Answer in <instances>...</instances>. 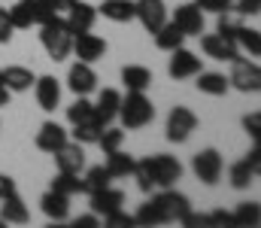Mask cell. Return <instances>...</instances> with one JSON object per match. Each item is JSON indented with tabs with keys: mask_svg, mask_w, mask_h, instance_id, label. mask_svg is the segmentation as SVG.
Instances as JSON below:
<instances>
[{
	"mask_svg": "<svg viewBox=\"0 0 261 228\" xmlns=\"http://www.w3.org/2000/svg\"><path fill=\"white\" fill-rule=\"evenodd\" d=\"M222 155H219V149H200L192 158V170H195V176L200 180V183H206V186H216L219 183V176H222Z\"/></svg>",
	"mask_w": 261,
	"mask_h": 228,
	"instance_id": "52a82bcc",
	"label": "cell"
},
{
	"mask_svg": "<svg viewBox=\"0 0 261 228\" xmlns=\"http://www.w3.org/2000/svg\"><path fill=\"white\" fill-rule=\"evenodd\" d=\"M58 3H61V6H64V9H67V6H70V3H73V0H58Z\"/></svg>",
	"mask_w": 261,
	"mask_h": 228,
	"instance_id": "681fc988",
	"label": "cell"
},
{
	"mask_svg": "<svg viewBox=\"0 0 261 228\" xmlns=\"http://www.w3.org/2000/svg\"><path fill=\"white\" fill-rule=\"evenodd\" d=\"M243 128H246V134H252V140H258V134H261V116H258V113H249V116L243 119Z\"/></svg>",
	"mask_w": 261,
	"mask_h": 228,
	"instance_id": "ee69618b",
	"label": "cell"
},
{
	"mask_svg": "<svg viewBox=\"0 0 261 228\" xmlns=\"http://www.w3.org/2000/svg\"><path fill=\"white\" fill-rule=\"evenodd\" d=\"M88 198H91V213H94V216H107V213H113V210H119V207L125 204V195H122L119 189H113V186L97 189V192H91Z\"/></svg>",
	"mask_w": 261,
	"mask_h": 228,
	"instance_id": "d6986e66",
	"label": "cell"
},
{
	"mask_svg": "<svg viewBox=\"0 0 261 228\" xmlns=\"http://www.w3.org/2000/svg\"><path fill=\"white\" fill-rule=\"evenodd\" d=\"M55 155V164H58V170H67V173H79L82 167H85V149H82V143H70L67 140L64 146L58 152H52Z\"/></svg>",
	"mask_w": 261,
	"mask_h": 228,
	"instance_id": "ac0fdd59",
	"label": "cell"
},
{
	"mask_svg": "<svg viewBox=\"0 0 261 228\" xmlns=\"http://www.w3.org/2000/svg\"><path fill=\"white\" fill-rule=\"evenodd\" d=\"M34 94H37L40 110H46V113H52V110L61 104V85H58L55 76H40V79H34Z\"/></svg>",
	"mask_w": 261,
	"mask_h": 228,
	"instance_id": "2e32d148",
	"label": "cell"
},
{
	"mask_svg": "<svg viewBox=\"0 0 261 228\" xmlns=\"http://www.w3.org/2000/svg\"><path fill=\"white\" fill-rule=\"evenodd\" d=\"M40 210L52 219V222H67L70 219V198L61 195V192H46L43 198H40Z\"/></svg>",
	"mask_w": 261,
	"mask_h": 228,
	"instance_id": "44dd1931",
	"label": "cell"
},
{
	"mask_svg": "<svg viewBox=\"0 0 261 228\" xmlns=\"http://www.w3.org/2000/svg\"><path fill=\"white\" fill-rule=\"evenodd\" d=\"M52 192H61V195H67V198L82 195V180H79V173L58 170V173H55V180H52Z\"/></svg>",
	"mask_w": 261,
	"mask_h": 228,
	"instance_id": "1f68e13d",
	"label": "cell"
},
{
	"mask_svg": "<svg viewBox=\"0 0 261 228\" xmlns=\"http://www.w3.org/2000/svg\"><path fill=\"white\" fill-rule=\"evenodd\" d=\"M70 52H76L79 61L94 64V61H100V58L107 55V40L97 37V34H91V31H82V34H73V46H70Z\"/></svg>",
	"mask_w": 261,
	"mask_h": 228,
	"instance_id": "8992f818",
	"label": "cell"
},
{
	"mask_svg": "<svg viewBox=\"0 0 261 228\" xmlns=\"http://www.w3.org/2000/svg\"><path fill=\"white\" fill-rule=\"evenodd\" d=\"M167 73L170 79H192V76L200 73V58L189 49H173L170 52V64H167Z\"/></svg>",
	"mask_w": 261,
	"mask_h": 228,
	"instance_id": "8fae6325",
	"label": "cell"
},
{
	"mask_svg": "<svg viewBox=\"0 0 261 228\" xmlns=\"http://www.w3.org/2000/svg\"><path fill=\"white\" fill-rule=\"evenodd\" d=\"M94 18H97V6L82 3V0H73V3L67 6L64 21H67V31H70V34H82V31H91Z\"/></svg>",
	"mask_w": 261,
	"mask_h": 228,
	"instance_id": "4fadbf2b",
	"label": "cell"
},
{
	"mask_svg": "<svg viewBox=\"0 0 261 228\" xmlns=\"http://www.w3.org/2000/svg\"><path fill=\"white\" fill-rule=\"evenodd\" d=\"M197 6H200V12H231L234 9V0H197Z\"/></svg>",
	"mask_w": 261,
	"mask_h": 228,
	"instance_id": "b9f144b4",
	"label": "cell"
},
{
	"mask_svg": "<svg viewBox=\"0 0 261 228\" xmlns=\"http://www.w3.org/2000/svg\"><path fill=\"white\" fill-rule=\"evenodd\" d=\"M6 104H9V91L0 85V107H6Z\"/></svg>",
	"mask_w": 261,
	"mask_h": 228,
	"instance_id": "c3c4849f",
	"label": "cell"
},
{
	"mask_svg": "<svg viewBox=\"0 0 261 228\" xmlns=\"http://www.w3.org/2000/svg\"><path fill=\"white\" fill-rule=\"evenodd\" d=\"M0 204H3V207H0V219H3V222H9V225H24V222L31 219V213H28L24 201L18 198V192H15V195H9V198H3Z\"/></svg>",
	"mask_w": 261,
	"mask_h": 228,
	"instance_id": "603a6c76",
	"label": "cell"
},
{
	"mask_svg": "<svg viewBox=\"0 0 261 228\" xmlns=\"http://www.w3.org/2000/svg\"><path fill=\"white\" fill-rule=\"evenodd\" d=\"M134 164H137V158L128 155V152H122V146L113 152H107V170H110V176L113 180H122V176H130L134 173Z\"/></svg>",
	"mask_w": 261,
	"mask_h": 228,
	"instance_id": "cb8c5ba5",
	"label": "cell"
},
{
	"mask_svg": "<svg viewBox=\"0 0 261 228\" xmlns=\"http://www.w3.org/2000/svg\"><path fill=\"white\" fill-rule=\"evenodd\" d=\"M197 128V116L189 107H173L167 116V140L170 143H186L192 137V131Z\"/></svg>",
	"mask_w": 261,
	"mask_h": 228,
	"instance_id": "5b68a950",
	"label": "cell"
},
{
	"mask_svg": "<svg viewBox=\"0 0 261 228\" xmlns=\"http://www.w3.org/2000/svg\"><path fill=\"white\" fill-rule=\"evenodd\" d=\"M119 119L128 131H140L155 119V107L143 91H128V97H122L119 104Z\"/></svg>",
	"mask_w": 261,
	"mask_h": 228,
	"instance_id": "6da1fadb",
	"label": "cell"
},
{
	"mask_svg": "<svg viewBox=\"0 0 261 228\" xmlns=\"http://www.w3.org/2000/svg\"><path fill=\"white\" fill-rule=\"evenodd\" d=\"M119 104H122V94L116 88H103L100 97H97V104H94V122L100 128L113 125V119L119 116Z\"/></svg>",
	"mask_w": 261,
	"mask_h": 228,
	"instance_id": "e0dca14e",
	"label": "cell"
},
{
	"mask_svg": "<svg viewBox=\"0 0 261 228\" xmlns=\"http://www.w3.org/2000/svg\"><path fill=\"white\" fill-rule=\"evenodd\" d=\"M240 15L231 9V12H219V21H216V34H222V37H228V40H234V34L240 31Z\"/></svg>",
	"mask_w": 261,
	"mask_h": 228,
	"instance_id": "8d00e7d4",
	"label": "cell"
},
{
	"mask_svg": "<svg viewBox=\"0 0 261 228\" xmlns=\"http://www.w3.org/2000/svg\"><path fill=\"white\" fill-rule=\"evenodd\" d=\"M234 64V70L228 76V85L231 88H237V91H243V94H255L261 88V70L255 61H246V58H237V61H231Z\"/></svg>",
	"mask_w": 261,
	"mask_h": 228,
	"instance_id": "277c9868",
	"label": "cell"
},
{
	"mask_svg": "<svg viewBox=\"0 0 261 228\" xmlns=\"http://www.w3.org/2000/svg\"><path fill=\"white\" fill-rule=\"evenodd\" d=\"M34 79H37L34 70L18 67V64H12V67H6V70H0V82H3V88H6V91H31Z\"/></svg>",
	"mask_w": 261,
	"mask_h": 228,
	"instance_id": "7402d4cb",
	"label": "cell"
},
{
	"mask_svg": "<svg viewBox=\"0 0 261 228\" xmlns=\"http://www.w3.org/2000/svg\"><path fill=\"white\" fill-rule=\"evenodd\" d=\"M130 176L137 180V189H140L143 195H149V192L155 189V180H152V170H149V161H146V158L134 164V173H130Z\"/></svg>",
	"mask_w": 261,
	"mask_h": 228,
	"instance_id": "74e56055",
	"label": "cell"
},
{
	"mask_svg": "<svg viewBox=\"0 0 261 228\" xmlns=\"http://www.w3.org/2000/svg\"><path fill=\"white\" fill-rule=\"evenodd\" d=\"M91 119H94V104L85 94H76V100L67 107V122L79 125V122H91Z\"/></svg>",
	"mask_w": 261,
	"mask_h": 228,
	"instance_id": "f546056e",
	"label": "cell"
},
{
	"mask_svg": "<svg viewBox=\"0 0 261 228\" xmlns=\"http://www.w3.org/2000/svg\"><path fill=\"white\" fill-rule=\"evenodd\" d=\"M40 28H43L40 31V43H43L46 55L52 61H64L67 55H70V46H73V34L67 31V21L61 15H55L52 21H46Z\"/></svg>",
	"mask_w": 261,
	"mask_h": 228,
	"instance_id": "7a4b0ae2",
	"label": "cell"
},
{
	"mask_svg": "<svg viewBox=\"0 0 261 228\" xmlns=\"http://www.w3.org/2000/svg\"><path fill=\"white\" fill-rule=\"evenodd\" d=\"M122 82H125L128 91H146L152 85V73H149V67L128 64V67H122Z\"/></svg>",
	"mask_w": 261,
	"mask_h": 228,
	"instance_id": "83f0119b",
	"label": "cell"
},
{
	"mask_svg": "<svg viewBox=\"0 0 261 228\" xmlns=\"http://www.w3.org/2000/svg\"><path fill=\"white\" fill-rule=\"evenodd\" d=\"M73 225H76V228H97V225H100V216L88 213V216H79V219H76Z\"/></svg>",
	"mask_w": 261,
	"mask_h": 228,
	"instance_id": "7dc6e473",
	"label": "cell"
},
{
	"mask_svg": "<svg viewBox=\"0 0 261 228\" xmlns=\"http://www.w3.org/2000/svg\"><path fill=\"white\" fill-rule=\"evenodd\" d=\"M186 43V34L173 24V21H164L158 31H155V46L161 49V52H173V49H179Z\"/></svg>",
	"mask_w": 261,
	"mask_h": 228,
	"instance_id": "d4e9b609",
	"label": "cell"
},
{
	"mask_svg": "<svg viewBox=\"0 0 261 228\" xmlns=\"http://www.w3.org/2000/svg\"><path fill=\"white\" fill-rule=\"evenodd\" d=\"M67 88H70L73 94H91V91L97 88V73L91 70V64L76 61V64L70 67V73H67Z\"/></svg>",
	"mask_w": 261,
	"mask_h": 228,
	"instance_id": "9a60e30c",
	"label": "cell"
},
{
	"mask_svg": "<svg viewBox=\"0 0 261 228\" xmlns=\"http://www.w3.org/2000/svg\"><path fill=\"white\" fill-rule=\"evenodd\" d=\"M258 219H261V213H258V204H255V201L237 204V210H234V225L237 228H255Z\"/></svg>",
	"mask_w": 261,
	"mask_h": 228,
	"instance_id": "836d02e7",
	"label": "cell"
},
{
	"mask_svg": "<svg viewBox=\"0 0 261 228\" xmlns=\"http://www.w3.org/2000/svg\"><path fill=\"white\" fill-rule=\"evenodd\" d=\"M234 43H237V49H246L252 58H258L261 55V37L255 28H246V24H240V31L234 34Z\"/></svg>",
	"mask_w": 261,
	"mask_h": 228,
	"instance_id": "d6a6232c",
	"label": "cell"
},
{
	"mask_svg": "<svg viewBox=\"0 0 261 228\" xmlns=\"http://www.w3.org/2000/svg\"><path fill=\"white\" fill-rule=\"evenodd\" d=\"M200 49H203L210 58H216V61H237V58H240L237 43L228 40V37H222V34H206V37H200Z\"/></svg>",
	"mask_w": 261,
	"mask_h": 228,
	"instance_id": "7c38bea8",
	"label": "cell"
},
{
	"mask_svg": "<svg viewBox=\"0 0 261 228\" xmlns=\"http://www.w3.org/2000/svg\"><path fill=\"white\" fill-rule=\"evenodd\" d=\"M146 161H149V170H152L155 186H161V189H173L176 180L182 176V164H179V158H173V155L158 152V155H149Z\"/></svg>",
	"mask_w": 261,
	"mask_h": 228,
	"instance_id": "3957f363",
	"label": "cell"
},
{
	"mask_svg": "<svg viewBox=\"0 0 261 228\" xmlns=\"http://www.w3.org/2000/svg\"><path fill=\"white\" fill-rule=\"evenodd\" d=\"M34 143H37V149H43V152H58L67 143V131L58 122H43Z\"/></svg>",
	"mask_w": 261,
	"mask_h": 228,
	"instance_id": "ffe728a7",
	"label": "cell"
},
{
	"mask_svg": "<svg viewBox=\"0 0 261 228\" xmlns=\"http://www.w3.org/2000/svg\"><path fill=\"white\" fill-rule=\"evenodd\" d=\"M9 21H12V28L15 31H24V28H31V24H37V9H34V0H18L9 12Z\"/></svg>",
	"mask_w": 261,
	"mask_h": 228,
	"instance_id": "4316f807",
	"label": "cell"
},
{
	"mask_svg": "<svg viewBox=\"0 0 261 228\" xmlns=\"http://www.w3.org/2000/svg\"><path fill=\"white\" fill-rule=\"evenodd\" d=\"M173 24H176L186 37H200V34H203V12H200V6H197V3H182V6H176Z\"/></svg>",
	"mask_w": 261,
	"mask_h": 228,
	"instance_id": "5bb4252c",
	"label": "cell"
},
{
	"mask_svg": "<svg viewBox=\"0 0 261 228\" xmlns=\"http://www.w3.org/2000/svg\"><path fill=\"white\" fill-rule=\"evenodd\" d=\"M122 140H125V131H122V128H110V125H107V128L100 131V137H97V146H100L103 155H107V152L119 149V146H122Z\"/></svg>",
	"mask_w": 261,
	"mask_h": 228,
	"instance_id": "f35d334b",
	"label": "cell"
},
{
	"mask_svg": "<svg viewBox=\"0 0 261 228\" xmlns=\"http://www.w3.org/2000/svg\"><path fill=\"white\" fill-rule=\"evenodd\" d=\"M0 85H3V82H0Z\"/></svg>",
	"mask_w": 261,
	"mask_h": 228,
	"instance_id": "f907efd6",
	"label": "cell"
},
{
	"mask_svg": "<svg viewBox=\"0 0 261 228\" xmlns=\"http://www.w3.org/2000/svg\"><path fill=\"white\" fill-rule=\"evenodd\" d=\"M110 183H113V176H110V170H107L103 164L88 167V173L82 176V195H91V192H97V189H107Z\"/></svg>",
	"mask_w": 261,
	"mask_h": 228,
	"instance_id": "4dcf8cb0",
	"label": "cell"
},
{
	"mask_svg": "<svg viewBox=\"0 0 261 228\" xmlns=\"http://www.w3.org/2000/svg\"><path fill=\"white\" fill-rule=\"evenodd\" d=\"M134 225H164V216H161V210H158V204L155 201H146L137 213H134Z\"/></svg>",
	"mask_w": 261,
	"mask_h": 228,
	"instance_id": "e575fe53",
	"label": "cell"
},
{
	"mask_svg": "<svg viewBox=\"0 0 261 228\" xmlns=\"http://www.w3.org/2000/svg\"><path fill=\"white\" fill-rule=\"evenodd\" d=\"M152 201L158 204V210H161L164 222H179V219L192 210V201H189L182 192H173V189H164V192H161V195H155Z\"/></svg>",
	"mask_w": 261,
	"mask_h": 228,
	"instance_id": "ba28073f",
	"label": "cell"
},
{
	"mask_svg": "<svg viewBox=\"0 0 261 228\" xmlns=\"http://www.w3.org/2000/svg\"><path fill=\"white\" fill-rule=\"evenodd\" d=\"M134 18H140L146 34H155L164 21H167V6L164 0H134Z\"/></svg>",
	"mask_w": 261,
	"mask_h": 228,
	"instance_id": "9c48e42d",
	"label": "cell"
},
{
	"mask_svg": "<svg viewBox=\"0 0 261 228\" xmlns=\"http://www.w3.org/2000/svg\"><path fill=\"white\" fill-rule=\"evenodd\" d=\"M234 12L237 15H258L261 0H234Z\"/></svg>",
	"mask_w": 261,
	"mask_h": 228,
	"instance_id": "7bdbcfd3",
	"label": "cell"
},
{
	"mask_svg": "<svg viewBox=\"0 0 261 228\" xmlns=\"http://www.w3.org/2000/svg\"><path fill=\"white\" fill-rule=\"evenodd\" d=\"M228 76L225 73H197V91H203V94H213V97H222V94H228Z\"/></svg>",
	"mask_w": 261,
	"mask_h": 228,
	"instance_id": "f1b7e54d",
	"label": "cell"
},
{
	"mask_svg": "<svg viewBox=\"0 0 261 228\" xmlns=\"http://www.w3.org/2000/svg\"><path fill=\"white\" fill-rule=\"evenodd\" d=\"M34 9H37V24H46L52 21L55 15H61V3L58 0H34Z\"/></svg>",
	"mask_w": 261,
	"mask_h": 228,
	"instance_id": "ab89813d",
	"label": "cell"
},
{
	"mask_svg": "<svg viewBox=\"0 0 261 228\" xmlns=\"http://www.w3.org/2000/svg\"><path fill=\"white\" fill-rule=\"evenodd\" d=\"M9 195H15V180L9 173H0V201L9 198Z\"/></svg>",
	"mask_w": 261,
	"mask_h": 228,
	"instance_id": "bcb514c9",
	"label": "cell"
},
{
	"mask_svg": "<svg viewBox=\"0 0 261 228\" xmlns=\"http://www.w3.org/2000/svg\"><path fill=\"white\" fill-rule=\"evenodd\" d=\"M12 21H9V15H6V9H0V43H9L12 40Z\"/></svg>",
	"mask_w": 261,
	"mask_h": 228,
	"instance_id": "f6af8a7d",
	"label": "cell"
},
{
	"mask_svg": "<svg viewBox=\"0 0 261 228\" xmlns=\"http://www.w3.org/2000/svg\"><path fill=\"white\" fill-rule=\"evenodd\" d=\"M100 12H103V18H110V21H119V24H125V21H134V0H103L100 6H97Z\"/></svg>",
	"mask_w": 261,
	"mask_h": 228,
	"instance_id": "484cf974",
	"label": "cell"
},
{
	"mask_svg": "<svg viewBox=\"0 0 261 228\" xmlns=\"http://www.w3.org/2000/svg\"><path fill=\"white\" fill-rule=\"evenodd\" d=\"M103 225H107V228H130V225H134V216L125 213V210L119 207V210H113V213H107V216H103Z\"/></svg>",
	"mask_w": 261,
	"mask_h": 228,
	"instance_id": "60d3db41",
	"label": "cell"
},
{
	"mask_svg": "<svg viewBox=\"0 0 261 228\" xmlns=\"http://www.w3.org/2000/svg\"><path fill=\"white\" fill-rule=\"evenodd\" d=\"M100 131H103V128H100L94 119H91V122H79V125H73V140L82 143V146H85V143H97Z\"/></svg>",
	"mask_w": 261,
	"mask_h": 228,
	"instance_id": "d590c367",
	"label": "cell"
},
{
	"mask_svg": "<svg viewBox=\"0 0 261 228\" xmlns=\"http://www.w3.org/2000/svg\"><path fill=\"white\" fill-rule=\"evenodd\" d=\"M258 170H261V146L255 143L252 152H249L243 161H237V164L231 167L228 180H231V186H234V189H249V183L258 176Z\"/></svg>",
	"mask_w": 261,
	"mask_h": 228,
	"instance_id": "30bf717a",
	"label": "cell"
}]
</instances>
